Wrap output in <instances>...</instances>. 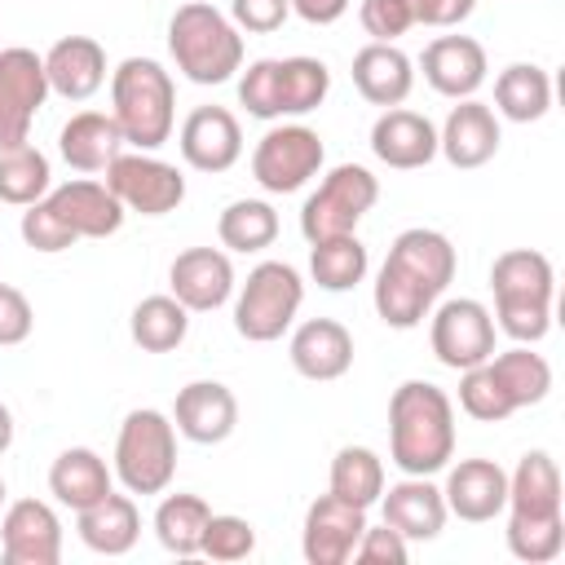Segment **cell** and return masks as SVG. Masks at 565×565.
Masks as SVG:
<instances>
[{
  "mask_svg": "<svg viewBox=\"0 0 565 565\" xmlns=\"http://www.w3.org/2000/svg\"><path fill=\"white\" fill-rule=\"evenodd\" d=\"M508 552L516 561L543 565L565 547V512H561V472L547 450L521 455L508 472Z\"/></svg>",
  "mask_w": 565,
  "mask_h": 565,
  "instance_id": "obj_1",
  "label": "cell"
},
{
  "mask_svg": "<svg viewBox=\"0 0 565 565\" xmlns=\"http://www.w3.org/2000/svg\"><path fill=\"white\" fill-rule=\"evenodd\" d=\"M388 459L406 477H433L455 459V406L428 380H406L388 397Z\"/></svg>",
  "mask_w": 565,
  "mask_h": 565,
  "instance_id": "obj_2",
  "label": "cell"
},
{
  "mask_svg": "<svg viewBox=\"0 0 565 565\" xmlns=\"http://www.w3.org/2000/svg\"><path fill=\"white\" fill-rule=\"evenodd\" d=\"M490 287H494L499 331L512 335L516 344H539L552 327V291H556L552 260L543 252L512 247V252L494 256Z\"/></svg>",
  "mask_w": 565,
  "mask_h": 565,
  "instance_id": "obj_3",
  "label": "cell"
},
{
  "mask_svg": "<svg viewBox=\"0 0 565 565\" xmlns=\"http://www.w3.org/2000/svg\"><path fill=\"white\" fill-rule=\"evenodd\" d=\"M110 115H115L128 146L159 150L177 124L172 75L154 57H124L110 71Z\"/></svg>",
  "mask_w": 565,
  "mask_h": 565,
  "instance_id": "obj_4",
  "label": "cell"
},
{
  "mask_svg": "<svg viewBox=\"0 0 565 565\" xmlns=\"http://www.w3.org/2000/svg\"><path fill=\"white\" fill-rule=\"evenodd\" d=\"M168 53L190 84H225L243 71V35L207 0H190L172 13Z\"/></svg>",
  "mask_w": 565,
  "mask_h": 565,
  "instance_id": "obj_5",
  "label": "cell"
},
{
  "mask_svg": "<svg viewBox=\"0 0 565 565\" xmlns=\"http://www.w3.org/2000/svg\"><path fill=\"white\" fill-rule=\"evenodd\" d=\"M331 71L318 57H256L238 75V102L252 119H282L309 115L327 102Z\"/></svg>",
  "mask_w": 565,
  "mask_h": 565,
  "instance_id": "obj_6",
  "label": "cell"
},
{
  "mask_svg": "<svg viewBox=\"0 0 565 565\" xmlns=\"http://www.w3.org/2000/svg\"><path fill=\"white\" fill-rule=\"evenodd\" d=\"M128 494H163L177 477V424L154 411H128L115 437V468Z\"/></svg>",
  "mask_w": 565,
  "mask_h": 565,
  "instance_id": "obj_7",
  "label": "cell"
},
{
  "mask_svg": "<svg viewBox=\"0 0 565 565\" xmlns=\"http://www.w3.org/2000/svg\"><path fill=\"white\" fill-rule=\"evenodd\" d=\"M300 300H305L300 269L287 260H260L234 300V331L252 344H269L296 322Z\"/></svg>",
  "mask_w": 565,
  "mask_h": 565,
  "instance_id": "obj_8",
  "label": "cell"
},
{
  "mask_svg": "<svg viewBox=\"0 0 565 565\" xmlns=\"http://www.w3.org/2000/svg\"><path fill=\"white\" fill-rule=\"evenodd\" d=\"M375 199H380V181L371 177V168H362V163H340V168H331V172L318 181V190L305 199V207H300V234H305L309 243L335 238V234H353L358 221L375 207Z\"/></svg>",
  "mask_w": 565,
  "mask_h": 565,
  "instance_id": "obj_9",
  "label": "cell"
},
{
  "mask_svg": "<svg viewBox=\"0 0 565 565\" xmlns=\"http://www.w3.org/2000/svg\"><path fill=\"white\" fill-rule=\"evenodd\" d=\"M322 137L305 124H278L269 128L256 150H252V177L260 190L269 194H291L300 185H309L318 172H322Z\"/></svg>",
  "mask_w": 565,
  "mask_h": 565,
  "instance_id": "obj_10",
  "label": "cell"
},
{
  "mask_svg": "<svg viewBox=\"0 0 565 565\" xmlns=\"http://www.w3.org/2000/svg\"><path fill=\"white\" fill-rule=\"evenodd\" d=\"M106 185L110 194L124 203V212H141V216H163V212H177L181 199H185V177L177 163H163L154 159L150 150H119L110 163H106Z\"/></svg>",
  "mask_w": 565,
  "mask_h": 565,
  "instance_id": "obj_11",
  "label": "cell"
},
{
  "mask_svg": "<svg viewBox=\"0 0 565 565\" xmlns=\"http://www.w3.org/2000/svg\"><path fill=\"white\" fill-rule=\"evenodd\" d=\"M428 340H433V353L441 366L450 371H468L477 362H486L494 353V318L481 300H446L437 305L433 313V327H428Z\"/></svg>",
  "mask_w": 565,
  "mask_h": 565,
  "instance_id": "obj_12",
  "label": "cell"
},
{
  "mask_svg": "<svg viewBox=\"0 0 565 565\" xmlns=\"http://www.w3.org/2000/svg\"><path fill=\"white\" fill-rule=\"evenodd\" d=\"M44 97V57H35L31 49H0V150L26 141Z\"/></svg>",
  "mask_w": 565,
  "mask_h": 565,
  "instance_id": "obj_13",
  "label": "cell"
},
{
  "mask_svg": "<svg viewBox=\"0 0 565 565\" xmlns=\"http://www.w3.org/2000/svg\"><path fill=\"white\" fill-rule=\"evenodd\" d=\"M362 530H366V508L327 490L305 512L300 552H305L309 565H344V561H353V547H358Z\"/></svg>",
  "mask_w": 565,
  "mask_h": 565,
  "instance_id": "obj_14",
  "label": "cell"
},
{
  "mask_svg": "<svg viewBox=\"0 0 565 565\" xmlns=\"http://www.w3.org/2000/svg\"><path fill=\"white\" fill-rule=\"evenodd\" d=\"M4 565H57L62 561V521L40 499H18L0 516Z\"/></svg>",
  "mask_w": 565,
  "mask_h": 565,
  "instance_id": "obj_15",
  "label": "cell"
},
{
  "mask_svg": "<svg viewBox=\"0 0 565 565\" xmlns=\"http://www.w3.org/2000/svg\"><path fill=\"white\" fill-rule=\"evenodd\" d=\"M177 146L194 172H230L243 154V128L225 106H194L181 119Z\"/></svg>",
  "mask_w": 565,
  "mask_h": 565,
  "instance_id": "obj_16",
  "label": "cell"
},
{
  "mask_svg": "<svg viewBox=\"0 0 565 565\" xmlns=\"http://www.w3.org/2000/svg\"><path fill=\"white\" fill-rule=\"evenodd\" d=\"M168 287L190 313H212L234 291V265L221 247H185L168 265Z\"/></svg>",
  "mask_w": 565,
  "mask_h": 565,
  "instance_id": "obj_17",
  "label": "cell"
},
{
  "mask_svg": "<svg viewBox=\"0 0 565 565\" xmlns=\"http://www.w3.org/2000/svg\"><path fill=\"white\" fill-rule=\"evenodd\" d=\"M172 424L194 446H221L238 428V402L221 380H190L172 402Z\"/></svg>",
  "mask_w": 565,
  "mask_h": 565,
  "instance_id": "obj_18",
  "label": "cell"
},
{
  "mask_svg": "<svg viewBox=\"0 0 565 565\" xmlns=\"http://www.w3.org/2000/svg\"><path fill=\"white\" fill-rule=\"evenodd\" d=\"M419 66H424L428 88L441 93V97H450V102L477 97V88L486 84V71H490L486 49H481L472 35H437V40L424 49Z\"/></svg>",
  "mask_w": 565,
  "mask_h": 565,
  "instance_id": "obj_19",
  "label": "cell"
},
{
  "mask_svg": "<svg viewBox=\"0 0 565 565\" xmlns=\"http://www.w3.org/2000/svg\"><path fill=\"white\" fill-rule=\"evenodd\" d=\"M44 203L62 216V225L75 234V238H110L119 225H124V203L110 194L106 181H66V185H53L44 194Z\"/></svg>",
  "mask_w": 565,
  "mask_h": 565,
  "instance_id": "obj_20",
  "label": "cell"
},
{
  "mask_svg": "<svg viewBox=\"0 0 565 565\" xmlns=\"http://www.w3.org/2000/svg\"><path fill=\"white\" fill-rule=\"evenodd\" d=\"M441 499H446V512L459 521H472V525L494 521L508 503V472L494 459H459L446 472Z\"/></svg>",
  "mask_w": 565,
  "mask_h": 565,
  "instance_id": "obj_21",
  "label": "cell"
},
{
  "mask_svg": "<svg viewBox=\"0 0 565 565\" xmlns=\"http://www.w3.org/2000/svg\"><path fill=\"white\" fill-rule=\"evenodd\" d=\"M371 150H375L380 163H388L397 172H411V168H424V163L437 159V128L419 110L388 106L371 124Z\"/></svg>",
  "mask_w": 565,
  "mask_h": 565,
  "instance_id": "obj_22",
  "label": "cell"
},
{
  "mask_svg": "<svg viewBox=\"0 0 565 565\" xmlns=\"http://www.w3.org/2000/svg\"><path fill=\"white\" fill-rule=\"evenodd\" d=\"M499 150V119L486 102L463 97L459 106H450L441 132H437V154H446L450 168H481L490 163Z\"/></svg>",
  "mask_w": 565,
  "mask_h": 565,
  "instance_id": "obj_23",
  "label": "cell"
},
{
  "mask_svg": "<svg viewBox=\"0 0 565 565\" xmlns=\"http://www.w3.org/2000/svg\"><path fill=\"white\" fill-rule=\"evenodd\" d=\"M287 353H291V366L305 380L327 384V380L349 375V366H353V335L335 318H309V322H300L291 331Z\"/></svg>",
  "mask_w": 565,
  "mask_h": 565,
  "instance_id": "obj_24",
  "label": "cell"
},
{
  "mask_svg": "<svg viewBox=\"0 0 565 565\" xmlns=\"http://www.w3.org/2000/svg\"><path fill=\"white\" fill-rule=\"evenodd\" d=\"M44 79L49 93L66 102H88L106 84V49L93 35H62L44 53Z\"/></svg>",
  "mask_w": 565,
  "mask_h": 565,
  "instance_id": "obj_25",
  "label": "cell"
},
{
  "mask_svg": "<svg viewBox=\"0 0 565 565\" xmlns=\"http://www.w3.org/2000/svg\"><path fill=\"white\" fill-rule=\"evenodd\" d=\"M384 503V525H393L406 543H428L441 534L446 525V499L428 477H402L397 486H388L380 494Z\"/></svg>",
  "mask_w": 565,
  "mask_h": 565,
  "instance_id": "obj_26",
  "label": "cell"
},
{
  "mask_svg": "<svg viewBox=\"0 0 565 565\" xmlns=\"http://www.w3.org/2000/svg\"><path fill=\"white\" fill-rule=\"evenodd\" d=\"M384 265H393L397 274H406V278L419 282L424 291L441 296V291L450 287V278H455V247H450V238H446L441 230L415 225V230H402V234L393 238Z\"/></svg>",
  "mask_w": 565,
  "mask_h": 565,
  "instance_id": "obj_27",
  "label": "cell"
},
{
  "mask_svg": "<svg viewBox=\"0 0 565 565\" xmlns=\"http://www.w3.org/2000/svg\"><path fill=\"white\" fill-rule=\"evenodd\" d=\"M353 88L371 102V106H402L415 88V66L397 44H366L353 53Z\"/></svg>",
  "mask_w": 565,
  "mask_h": 565,
  "instance_id": "obj_28",
  "label": "cell"
},
{
  "mask_svg": "<svg viewBox=\"0 0 565 565\" xmlns=\"http://www.w3.org/2000/svg\"><path fill=\"white\" fill-rule=\"evenodd\" d=\"M124 146H128V141H124L115 115H106V110H79V115H71V119L62 124V132H57V150H62V159H66L75 172H106V163H110Z\"/></svg>",
  "mask_w": 565,
  "mask_h": 565,
  "instance_id": "obj_29",
  "label": "cell"
},
{
  "mask_svg": "<svg viewBox=\"0 0 565 565\" xmlns=\"http://www.w3.org/2000/svg\"><path fill=\"white\" fill-rule=\"evenodd\" d=\"M75 530L84 539V547L102 552V556H124L132 552L137 534H141V512L132 503V494H102L97 503L75 512Z\"/></svg>",
  "mask_w": 565,
  "mask_h": 565,
  "instance_id": "obj_30",
  "label": "cell"
},
{
  "mask_svg": "<svg viewBox=\"0 0 565 565\" xmlns=\"http://www.w3.org/2000/svg\"><path fill=\"white\" fill-rule=\"evenodd\" d=\"M49 490H53L57 503H66L71 512H79V508H88V503H97L102 494L115 490V472L106 468V459H102L97 450L71 446V450H62V455L53 459V468H49Z\"/></svg>",
  "mask_w": 565,
  "mask_h": 565,
  "instance_id": "obj_31",
  "label": "cell"
},
{
  "mask_svg": "<svg viewBox=\"0 0 565 565\" xmlns=\"http://www.w3.org/2000/svg\"><path fill=\"white\" fill-rule=\"evenodd\" d=\"M494 106L512 124H534L552 110V75L534 62H512L494 79Z\"/></svg>",
  "mask_w": 565,
  "mask_h": 565,
  "instance_id": "obj_32",
  "label": "cell"
},
{
  "mask_svg": "<svg viewBox=\"0 0 565 565\" xmlns=\"http://www.w3.org/2000/svg\"><path fill=\"white\" fill-rule=\"evenodd\" d=\"M49 190H53V168H49V154L44 150H35L31 141L0 150V203L31 207Z\"/></svg>",
  "mask_w": 565,
  "mask_h": 565,
  "instance_id": "obj_33",
  "label": "cell"
},
{
  "mask_svg": "<svg viewBox=\"0 0 565 565\" xmlns=\"http://www.w3.org/2000/svg\"><path fill=\"white\" fill-rule=\"evenodd\" d=\"M366 247L358 234H335V238H318L309 243V274L322 291H349L366 278Z\"/></svg>",
  "mask_w": 565,
  "mask_h": 565,
  "instance_id": "obj_34",
  "label": "cell"
},
{
  "mask_svg": "<svg viewBox=\"0 0 565 565\" xmlns=\"http://www.w3.org/2000/svg\"><path fill=\"white\" fill-rule=\"evenodd\" d=\"M132 340L146 349V353H172L185 331H190V309L168 291V296H146L137 309H132V322H128Z\"/></svg>",
  "mask_w": 565,
  "mask_h": 565,
  "instance_id": "obj_35",
  "label": "cell"
},
{
  "mask_svg": "<svg viewBox=\"0 0 565 565\" xmlns=\"http://www.w3.org/2000/svg\"><path fill=\"white\" fill-rule=\"evenodd\" d=\"M212 508L199 494H168L154 508V539L163 543V552L172 556H199L203 530H207Z\"/></svg>",
  "mask_w": 565,
  "mask_h": 565,
  "instance_id": "obj_36",
  "label": "cell"
},
{
  "mask_svg": "<svg viewBox=\"0 0 565 565\" xmlns=\"http://www.w3.org/2000/svg\"><path fill=\"white\" fill-rule=\"evenodd\" d=\"M486 362L499 375V384H503V393L512 397L516 411L521 406H539L552 393V366H547L543 353H530V344H516V349H508L499 358L490 353Z\"/></svg>",
  "mask_w": 565,
  "mask_h": 565,
  "instance_id": "obj_37",
  "label": "cell"
},
{
  "mask_svg": "<svg viewBox=\"0 0 565 565\" xmlns=\"http://www.w3.org/2000/svg\"><path fill=\"white\" fill-rule=\"evenodd\" d=\"M331 494L371 508L384 494V459L371 446H340L331 459Z\"/></svg>",
  "mask_w": 565,
  "mask_h": 565,
  "instance_id": "obj_38",
  "label": "cell"
},
{
  "mask_svg": "<svg viewBox=\"0 0 565 565\" xmlns=\"http://www.w3.org/2000/svg\"><path fill=\"white\" fill-rule=\"evenodd\" d=\"M216 234L230 252H265L278 238V212L265 199H234L221 212Z\"/></svg>",
  "mask_w": 565,
  "mask_h": 565,
  "instance_id": "obj_39",
  "label": "cell"
},
{
  "mask_svg": "<svg viewBox=\"0 0 565 565\" xmlns=\"http://www.w3.org/2000/svg\"><path fill=\"white\" fill-rule=\"evenodd\" d=\"M459 406H463V415H472L481 424H499L516 411L512 397L503 393L499 375L490 371V362H477V366L459 371Z\"/></svg>",
  "mask_w": 565,
  "mask_h": 565,
  "instance_id": "obj_40",
  "label": "cell"
},
{
  "mask_svg": "<svg viewBox=\"0 0 565 565\" xmlns=\"http://www.w3.org/2000/svg\"><path fill=\"white\" fill-rule=\"evenodd\" d=\"M256 552V525L243 521V516H207V530H203V543H199V556H212V561H247Z\"/></svg>",
  "mask_w": 565,
  "mask_h": 565,
  "instance_id": "obj_41",
  "label": "cell"
},
{
  "mask_svg": "<svg viewBox=\"0 0 565 565\" xmlns=\"http://www.w3.org/2000/svg\"><path fill=\"white\" fill-rule=\"evenodd\" d=\"M18 230H22V243L35 247V252H66L71 243H79L44 199L22 212V225H18Z\"/></svg>",
  "mask_w": 565,
  "mask_h": 565,
  "instance_id": "obj_42",
  "label": "cell"
},
{
  "mask_svg": "<svg viewBox=\"0 0 565 565\" xmlns=\"http://www.w3.org/2000/svg\"><path fill=\"white\" fill-rule=\"evenodd\" d=\"M358 22H362V31H366L375 44H393L397 35H406V31L415 26L406 0H362V4H358Z\"/></svg>",
  "mask_w": 565,
  "mask_h": 565,
  "instance_id": "obj_43",
  "label": "cell"
},
{
  "mask_svg": "<svg viewBox=\"0 0 565 565\" xmlns=\"http://www.w3.org/2000/svg\"><path fill=\"white\" fill-rule=\"evenodd\" d=\"M291 18V0H230V22L252 35H269Z\"/></svg>",
  "mask_w": 565,
  "mask_h": 565,
  "instance_id": "obj_44",
  "label": "cell"
},
{
  "mask_svg": "<svg viewBox=\"0 0 565 565\" xmlns=\"http://www.w3.org/2000/svg\"><path fill=\"white\" fill-rule=\"evenodd\" d=\"M353 561H366V565H406V539L393 530V525H366L358 547H353Z\"/></svg>",
  "mask_w": 565,
  "mask_h": 565,
  "instance_id": "obj_45",
  "label": "cell"
},
{
  "mask_svg": "<svg viewBox=\"0 0 565 565\" xmlns=\"http://www.w3.org/2000/svg\"><path fill=\"white\" fill-rule=\"evenodd\" d=\"M31 327H35L31 300L18 287L0 282V344H22L31 335Z\"/></svg>",
  "mask_w": 565,
  "mask_h": 565,
  "instance_id": "obj_46",
  "label": "cell"
},
{
  "mask_svg": "<svg viewBox=\"0 0 565 565\" xmlns=\"http://www.w3.org/2000/svg\"><path fill=\"white\" fill-rule=\"evenodd\" d=\"M406 9L415 26H459L463 18H472L477 0H406Z\"/></svg>",
  "mask_w": 565,
  "mask_h": 565,
  "instance_id": "obj_47",
  "label": "cell"
},
{
  "mask_svg": "<svg viewBox=\"0 0 565 565\" xmlns=\"http://www.w3.org/2000/svg\"><path fill=\"white\" fill-rule=\"evenodd\" d=\"M344 9H349V0H291V13L305 18V22H313V26H331V22H340Z\"/></svg>",
  "mask_w": 565,
  "mask_h": 565,
  "instance_id": "obj_48",
  "label": "cell"
},
{
  "mask_svg": "<svg viewBox=\"0 0 565 565\" xmlns=\"http://www.w3.org/2000/svg\"><path fill=\"white\" fill-rule=\"evenodd\" d=\"M13 446V415H9V406L0 402V455Z\"/></svg>",
  "mask_w": 565,
  "mask_h": 565,
  "instance_id": "obj_49",
  "label": "cell"
},
{
  "mask_svg": "<svg viewBox=\"0 0 565 565\" xmlns=\"http://www.w3.org/2000/svg\"><path fill=\"white\" fill-rule=\"evenodd\" d=\"M4 499H9V490H4V477H0V508H4Z\"/></svg>",
  "mask_w": 565,
  "mask_h": 565,
  "instance_id": "obj_50",
  "label": "cell"
}]
</instances>
